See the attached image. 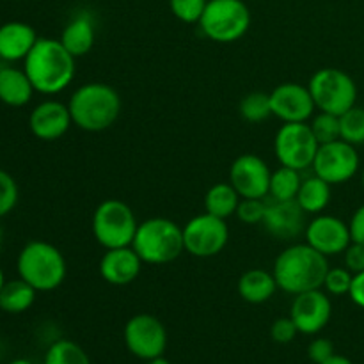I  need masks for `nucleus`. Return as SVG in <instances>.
Returning <instances> with one entry per match:
<instances>
[{"label": "nucleus", "mask_w": 364, "mask_h": 364, "mask_svg": "<svg viewBox=\"0 0 364 364\" xmlns=\"http://www.w3.org/2000/svg\"><path fill=\"white\" fill-rule=\"evenodd\" d=\"M75 57L64 48L60 39L39 38L23 60V70L36 92L53 96L70 87L77 73Z\"/></svg>", "instance_id": "obj_1"}, {"label": "nucleus", "mask_w": 364, "mask_h": 364, "mask_svg": "<svg viewBox=\"0 0 364 364\" xmlns=\"http://www.w3.org/2000/svg\"><path fill=\"white\" fill-rule=\"evenodd\" d=\"M327 270V256L304 242L281 251L274 262L272 274L279 290L290 295H299L322 288Z\"/></svg>", "instance_id": "obj_2"}, {"label": "nucleus", "mask_w": 364, "mask_h": 364, "mask_svg": "<svg viewBox=\"0 0 364 364\" xmlns=\"http://www.w3.org/2000/svg\"><path fill=\"white\" fill-rule=\"evenodd\" d=\"M121 96L112 85L103 82H87L75 89L68 102L71 121L77 128L91 134L105 132L121 114Z\"/></svg>", "instance_id": "obj_3"}, {"label": "nucleus", "mask_w": 364, "mask_h": 364, "mask_svg": "<svg viewBox=\"0 0 364 364\" xmlns=\"http://www.w3.org/2000/svg\"><path fill=\"white\" fill-rule=\"evenodd\" d=\"M18 277L36 291H53L66 281L68 263L59 247L45 240H31L16 258Z\"/></svg>", "instance_id": "obj_4"}, {"label": "nucleus", "mask_w": 364, "mask_h": 364, "mask_svg": "<svg viewBox=\"0 0 364 364\" xmlns=\"http://www.w3.org/2000/svg\"><path fill=\"white\" fill-rule=\"evenodd\" d=\"M132 247L148 265L173 263L185 251L183 228L166 217H151L139 223Z\"/></svg>", "instance_id": "obj_5"}, {"label": "nucleus", "mask_w": 364, "mask_h": 364, "mask_svg": "<svg viewBox=\"0 0 364 364\" xmlns=\"http://www.w3.org/2000/svg\"><path fill=\"white\" fill-rule=\"evenodd\" d=\"M137 228L139 223L134 210L121 199H105L92 213V237L103 249L132 245Z\"/></svg>", "instance_id": "obj_6"}, {"label": "nucleus", "mask_w": 364, "mask_h": 364, "mask_svg": "<svg viewBox=\"0 0 364 364\" xmlns=\"http://www.w3.org/2000/svg\"><path fill=\"white\" fill-rule=\"evenodd\" d=\"M199 28L215 43H235L247 34L251 11L244 0H208Z\"/></svg>", "instance_id": "obj_7"}, {"label": "nucleus", "mask_w": 364, "mask_h": 364, "mask_svg": "<svg viewBox=\"0 0 364 364\" xmlns=\"http://www.w3.org/2000/svg\"><path fill=\"white\" fill-rule=\"evenodd\" d=\"M308 89L316 110L341 116L358 102V85L354 78L338 68H322L308 82Z\"/></svg>", "instance_id": "obj_8"}, {"label": "nucleus", "mask_w": 364, "mask_h": 364, "mask_svg": "<svg viewBox=\"0 0 364 364\" xmlns=\"http://www.w3.org/2000/svg\"><path fill=\"white\" fill-rule=\"evenodd\" d=\"M318 146L309 123H283L274 137V153L279 166L297 171L313 166Z\"/></svg>", "instance_id": "obj_9"}, {"label": "nucleus", "mask_w": 364, "mask_h": 364, "mask_svg": "<svg viewBox=\"0 0 364 364\" xmlns=\"http://www.w3.org/2000/svg\"><path fill=\"white\" fill-rule=\"evenodd\" d=\"M230 228L226 220L210 213H199L183 226L185 252L194 258H213L226 249Z\"/></svg>", "instance_id": "obj_10"}, {"label": "nucleus", "mask_w": 364, "mask_h": 364, "mask_svg": "<svg viewBox=\"0 0 364 364\" xmlns=\"http://www.w3.org/2000/svg\"><path fill=\"white\" fill-rule=\"evenodd\" d=\"M313 173L329 185H341L350 181L361 169V159L355 146L343 139L320 144L313 160Z\"/></svg>", "instance_id": "obj_11"}, {"label": "nucleus", "mask_w": 364, "mask_h": 364, "mask_svg": "<svg viewBox=\"0 0 364 364\" xmlns=\"http://www.w3.org/2000/svg\"><path fill=\"white\" fill-rule=\"evenodd\" d=\"M123 338L128 352L142 361L160 358L167 348L166 326L149 313L132 316L124 326Z\"/></svg>", "instance_id": "obj_12"}, {"label": "nucleus", "mask_w": 364, "mask_h": 364, "mask_svg": "<svg viewBox=\"0 0 364 364\" xmlns=\"http://www.w3.org/2000/svg\"><path fill=\"white\" fill-rule=\"evenodd\" d=\"M269 95L272 116H276L283 123H309V119L315 116L316 107L308 85H301L297 82H283L274 87Z\"/></svg>", "instance_id": "obj_13"}, {"label": "nucleus", "mask_w": 364, "mask_h": 364, "mask_svg": "<svg viewBox=\"0 0 364 364\" xmlns=\"http://www.w3.org/2000/svg\"><path fill=\"white\" fill-rule=\"evenodd\" d=\"M272 171L262 156L244 153L230 167V183L240 198L265 199L269 196Z\"/></svg>", "instance_id": "obj_14"}, {"label": "nucleus", "mask_w": 364, "mask_h": 364, "mask_svg": "<svg viewBox=\"0 0 364 364\" xmlns=\"http://www.w3.org/2000/svg\"><path fill=\"white\" fill-rule=\"evenodd\" d=\"M333 316V304L329 294L323 288L295 295L290 306V318L297 326L299 333L313 336L323 331Z\"/></svg>", "instance_id": "obj_15"}, {"label": "nucleus", "mask_w": 364, "mask_h": 364, "mask_svg": "<svg viewBox=\"0 0 364 364\" xmlns=\"http://www.w3.org/2000/svg\"><path fill=\"white\" fill-rule=\"evenodd\" d=\"M304 237L306 244H309L327 258L343 255L345 249L352 244L348 223H345L340 217L326 215V213H318L315 219L306 224Z\"/></svg>", "instance_id": "obj_16"}, {"label": "nucleus", "mask_w": 364, "mask_h": 364, "mask_svg": "<svg viewBox=\"0 0 364 364\" xmlns=\"http://www.w3.org/2000/svg\"><path fill=\"white\" fill-rule=\"evenodd\" d=\"M70 109L68 103L59 100H45L38 103L28 114V130L36 139L43 142H53L63 139L71 128Z\"/></svg>", "instance_id": "obj_17"}, {"label": "nucleus", "mask_w": 364, "mask_h": 364, "mask_svg": "<svg viewBox=\"0 0 364 364\" xmlns=\"http://www.w3.org/2000/svg\"><path fill=\"white\" fill-rule=\"evenodd\" d=\"M306 215L308 213L295 201H270L267 205L265 219L262 226L269 235L277 240H291L297 235L304 233Z\"/></svg>", "instance_id": "obj_18"}, {"label": "nucleus", "mask_w": 364, "mask_h": 364, "mask_svg": "<svg viewBox=\"0 0 364 364\" xmlns=\"http://www.w3.org/2000/svg\"><path fill=\"white\" fill-rule=\"evenodd\" d=\"M142 259L135 252L132 245L128 247L105 249L102 259H100V276L107 284L112 287H127L132 284L142 270Z\"/></svg>", "instance_id": "obj_19"}, {"label": "nucleus", "mask_w": 364, "mask_h": 364, "mask_svg": "<svg viewBox=\"0 0 364 364\" xmlns=\"http://www.w3.org/2000/svg\"><path fill=\"white\" fill-rule=\"evenodd\" d=\"M39 36L34 27L25 21H6L0 25V60L18 63L25 60Z\"/></svg>", "instance_id": "obj_20"}, {"label": "nucleus", "mask_w": 364, "mask_h": 364, "mask_svg": "<svg viewBox=\"0 0 364 364\" xmlns=\"http://www.w3.org/2000/svg\"><path fill=\"white\" fill-rule=\"evenodd\" d=\"M36 89L28 80L23 68H14L6 64L0 66V102L13 109H20L31 103Z\"/></svg>", "instance_id": "obj_21"}, {"label": "nucleus", "mask_w": 364, "mask_h": 364, "mask_svg": "<svg viewBox=\"0 0 364 364\" xmlns=\"http://www.w3.org/2000/svg\"><path fill=\"white\" fill-rule=\"evenodd\" d=\"M59 39L75 59L87 55L96 43L95 20L87 13L77 14L68 21Z\"/></svg>", "instance_id": "obj_22"}, {"label": "nucleus", "mask_w": 364, "mask_h": 364, "mask_svg": "<svg viewBox=\"0 0 364 364\" xmlns=\"http://www.w3.org/2000/svg\"><path fill=\"white\" fill-rule=\"evenodd\" d=\"M237 290L238 295L249 304H263L270 301L279 288L272 272L265 269H251L242 274Z\"/></svg>", "instance_id": "obj_23"}, {"label": "nucleus", "mask_w": 364, "mask_h": 364, "mask_svg": "<svg viewBox=\"0 0 364 364\" xmlns=\"http://www.w3.org/2000/svg\"><path fill=\"white\" fill-rule=\"evenodd\" d=\"M331 187H333V185H329L320 176L313 174V176L302 180L295 201L299 203V206H301L308 215H318V213H322L323 210L329 206L331 196H333Z\"/></svg>", "instance_id": "obj_24"}, {"label": "nucleus", "mask_w": 364, "mask_h": 364, "mask_svg": "<svg viewBox=\"0 0 364 364\" xmlns=\"http://www.w3.org/2000/svg\"><path fill=\"white\" fill-rule=\"evenodd\" d=\"M36 295L38 291L31 284L25 283L21 277L6 281L0 290V311L7 315H21L34 306Z\"/></svg>", "instance_id": "obj_25"}, {"label": "nucleus", "mask_w": 364, "mask_h": 364, "mask_svg": "<svg viewBox=\"0 0 364 364\" xmlns=\"http://www.w3.org/2000/svg\"><path fill=\"white\" fill-rule=\"evenodd\" d=\"M240 196L235 191V187L226 181L212 185L205 194V212L210 215H215L219 219H230L237 213Z\"/></svg>", "instance_id": "obj_26"}, {"label": "nucleus", "mask_w": 364, "mask_h": 364, "mask_svg": "<svg viewBox=\"0 0 364 364\" xmlns=\"http://www.w3.org/2000/svg\"><path fill=\"white\" fill-rule=\"evenodd\" d=\"M301 183V171L279 166L276 171H272V176H270L269 196L274 201H294L297 198Z\"/></svg>", "instance_id": "obj_27"}, {"label": "nucleus", "mask_w": 364, "mask_h": 364, "mask_svg": "<svg viewBox=\"0 0 364 364\" xmlns=\"http://www.w3.org/2000/svg\"><path fill=\"white\" fill-rule=\"evenodd\" d=\"M43 364H91L87 352L71 340H57L48 347Z\"/></svg>", "instance_id": "obj_28"}, {"label": "nucleus", "mask_w": 364, "mask_h": 364, "mask_svg": "<svg viewBox=\"0 0 364 364\" xmlns=\"http://www.w3.org/2000/svg\"><path fill=\"white\" fill-rule=\"evenodd\" d=\"M238 112H240L242 119L247 123L258 124L269 119L272 116V107H270V95L263 91H252L245 95L240 100L238 105Z\"/></svg>", "instance_id": "obj_29"}, {"label": "nucleus", "mask_w": 364, "mask_h": 364, "mask_svg": "<svg viewBox=\"0 0 364 364\" xmlns=\"http://www.w3.org/2000/svg\"><path fill=\"white\" fill-rule=\"evenodd\" d=\"M340 135L352 146L364 144V107L354 105L340 116Z\"/></svg>", "instance_id": "obj_30"}, {"label": "nucleus", "mask_w": 364, "mask_h": 364, "mask_svg": "<svg viewBox=\"0 0 364 364\" xmlns=\"http://www.w3.org/2000/svg\"><path fill=\"white\" fill-rule=\"evenodd\" d=\"M309 127H311L313 134H315L318 144H327L341 139L340 135V116L329 112H320L309 119Z\"/></svg>", "instance_id": "obj_31"}, {"label": "nucleus", "mask_w": 364, "mask_h": 364, "mask_svg": "<svg viewBox=\"0 0 364 364\" xmlns=\"http://www.w3.org/2000/svg\"><path fill=\"white\" fill-rule=\"evenodd\" d=\"M352 281H354V274L347 267H329L322 288L329 295L341 297V295L350 294Z\"/></svg>", "instance_id": "obj_32"}, {"label": "nucleus", "mask_w": 364, "mask_h": 364, "mask_svg": "<svg viewBox=\"0 0 364 364\" xmlns=\"http://www.w3.org/2000/svg\"><path fill=\"white\" fill-rule=\"evenodd\" d=\"M18 199H20V188L16 180L0 167V219L9 215L16 208Z\"/></svg>", "instance_id": "obj_33"}, {"label": "nucleus", "mask_w": 364, "mask_h": 364, "mask_svg": "<svg viewBox=\"0 0 364 364\" xmlns=\"http://www.w3.org/2000/svg\"><path fill=\"white\" fill-rule=\"evenodd\" d=\"M208 0H169V9L183 23H199Z\"/></svg>", "instance_id": "obj_34"}, {"label": "nucleus", "mask_w": 364, "mask_h": 364, "mask_svg": "<svg viewBox=\"0 0 364 364\" xmlns=\"http://www.w3.org/2000/svg\"><path fill=\"white\" fill-rule=\"evenodd\" d=\"M267 205L269 203L265 199H255V198H242L240 203H238V208L235 215L238 217L242 224L245 226H255V224H259L262 226L263 219H265Z\"/></svg>", "instance_id": "obj_35"}, {"label": "nucleus", "mask_w": 364, "mask_h": 364, "mask_svg": "<svg viewBox=\"0 0 364 364\" xmlns=\"http://www.w3.org/2000/svg\"><path fill=\"white\" fill-rule=\"evenodd\" d=\"M297 334L299 329L290 316H281V318H277L276 322L272 323V327H270V336H272V340L279 345L291 343Z\"/></svg>", "instance_id": "obj_36"}, {"label": "nucleus", "mask_w": 364, "mask_h": 364, "mask_svg": "<svg viewBox=\"0 0 364 364\" xmlns=\"http://www.w3.org/2000/svg\"><path fill=\"white\" fill-rule=\"evenodd\" d=\"M334 354H336L334 345L329 338H316L308 347V358L315 364H323L327 359L333 358Z\"/></svg>", "instance_id": "obj_37"}, {"label": "nucleus", "mask_w": 364, "mask_h": 364, "mask_svg": "<svg viewBox=\"0 0 364 364\" xmlns=\"http://www.w3.org/2000/svg\"><path fill=\"white\" fill-rule=\"evenodd\" d=\"M345 267L350 270L352 274H359L364 270V245L352 242L343 252Z\"/></svg>", "instance_id": "obj_38"}, {"label": "nucleus", "mask_w": 364, "mask_h": 364, "mask_svg": "<svg viewBox=\"0 0 364 364\" xmlns=\"http://www.w3.org/2000/svg\"><path fill=\"white\" fill-rule=\"evenodd\" d=\"M348 228H350L352 242H358V244L364 245V205L355 210L350 223H348Z\"/></svg>", "instance_id": "obj_39"}, {"label": "nucleus", "mask_w": 364, "mask_h": 364, "mask_svg": "<svg viewBox=\"0 0 364 364\" xmlns=\"http://www.w3.org/2000/svg\"><path fill=\"white\" fill-rule=\"evenodd\" d=\"M348 297L352 299L358 308L364 309V270L359 274H354V281H352V288Z\"/></svg>", "instance_id": "obj_40"}, {"label": "nucleus", "mask_w": 364, "mask_h": 364, "mask_svg": "<svg viewBox=\"0 0 364 364\" xmlns=\"http://www.w3.org/2000/svg\"><path fill=\"white\" fill-rule=\"evenodd\" d=\"M323 364H354L350 361V359L348 358H345V355H340V354H334L333 358H329L327 359L326 363Z\"/></svg>", "instance_id": "obj_41"}, {"label": "nucleus", "mask_w": 364, "mask_h": 364, "mask_svg": "<svg viewBox=\"0 0 364 364\" xmlns=\"http://www.w3.org/2000/svg\"><path fill=\"white\" fill-rule=\"evenodd\" d=\"M146 364H171V363L167 361V359L164 358V355H160V358L151 359V361H146Z\"/></svg>", "instance_id": "obj_42"}, {"label": "nucleus", "mask_w": 364, "mask_h": 364, "mask_svg": "<svg viewBox=\"0 0 364 364\" xmlns=\"http://www.w3.org/2000/svg\"><path fill=\"white\" fill-rule=\"evenodd\" d=\"M6 274H4V270H2V267H0V290H2L4 288V284H6Z\"/></svg>", "instance_id": "obj_43"}, {"label": "nucleus", "mask_w": 364, "mask_h": 364, "mask_svg": "<svg viewBox=\"0 0 364 364\" xmlns=\"http://www.w3.org/2000/svg\"><path fill=\"white\" fill-rule=\"evenodd\" d=\"M9 364H34V363L28 361V359H14V361H11Z\"/></svg>", "instance_id": "obj_44"}, {"label": "nucleus", "mask_w": 364, "mask_h": 364, "mask_svg": "<svg viewBox=\"0 0 364 364\" xmlns=\"http://www.w3.org/2000/svg\"><path fill=\"white\" fill-rule=\"evenodd\" d=\"M2 244H4V230L2 226H0V249H2Z\"/></svg>", "instance_id": "obj_45"}, {"label": "nucleus", "mask_w": 364, "mask_h": 364, "mask_svg": "<svg viewBox=\"0 0 364 364\" xmlns=\"http://www.w3.org/2000/svg\"><path fill=\"white\" fill-rule=\"evenodd\" d=\"M361 183H363V188H364V167H363V171H361Z\"/></svg>", "instance_id": "obj_46"}]
</instances>
